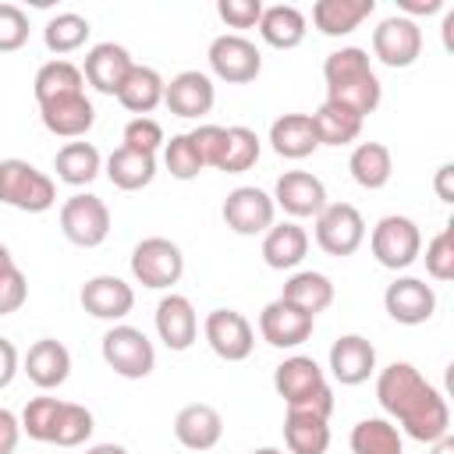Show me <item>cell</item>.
Listing matches in <instances>:
<instances>
[{"label": "cell", "mask_w": 454, "mask_h": 454, "mask_svg": "<svg viewBox=\"0 0 454 454\" xmlns=\"http://www.w3.org/2000/svg\"><path fill=\"white\" fill-rule=\"evenodd\" d=\"M28 43V14L18 4H0V53H14Z\"/></svg>", "instance_id": "obj_45"}, {"label": "cell", "mask_w": 454, "mask_h": 454, "mask_svg": "<svg viewBox=\"0 0 454 454\" xmlns=\"http://www.w3.org/2000/svg\"><path fill=\"white\" fill-rule=\"evenodd\" d=\"M82 309L92 316V319H106V323H121L131 309H135V291L128 280L114 277V273H99V277H89L82 284Z\"/></svg>", "instance_id": "obj_15"}, {"label": "cell", "mask_w": 454, "mask_h": 454, "mask_svg": "<svg viewBox=\"0 0 454 454\" xmlns=\"http://www.w3.org/2000/svg\"><path fill=\"white\" fill-rule=\"evenodd\" d=\"M309 117H312V128H316L319 145H351V142L362 135V121H358L355 114H348V110L326 103V99H323V103L316 106V114H309Z\"/></svg>", "instance_id": "obj_37"}, {"label": "cell", "mask_w": 454, "mask_h": 454, "mask_svg": "<svg viewBox=\"0 0 454 454\" xmlns=\"http://www.w3.org/2000/svg\"><path fill=\"white\" fill-rule=\"evenodd\" d=\"M376 401L394 422H401L397 429L419 443H436L450 433V408L443 394L411 362H390L380 369Z\"/></svg>", "instance_id": "obj_1"}, {"label": "cell", "mask_w": 454, "mask_h": 454, "mask_svg": "<svg viewBox=\"0 0 454 454\" xmlns=\"http://www.w3.org/2000/svg\"><path fill=\"white\" fill-rule=\"evenodd\" d=\"M372 53L387 67H411L422 53V28L404 14H390L372 28Z\"/></svg>", "instance_id": "obj_11"}, {"label": "cell", "mask_w": 454, "mask_h": 454, "mask_svg": "<svg viewBox=\"0 0 454 454\" xmlns=\"http://www.w3.org/2000/svg\"><path fill=\"white\" fill-rule=\"evenodd\" d=\"M305 252H309V234L294 220L273 223L262 234V262L270 270H294L305 259Z\"/></svg>", "instance_id": "obj_28"}, {"label": "cell", "mask_w": 454, "mask_h": 454, "mask_svg": "<svg viewBox=\"0 0 454 454\" xmlns=\"http://www.w3.org/2000/svg\"><path fill=\"white\" fill-rule=\"evenodd\" d=\"M25 298H28V280H25V273H21L18 262H14L11 270L0 273V316L18 312V309L25 305Z\"/></svg>", "instance_id": "obj_46"}, {"label": "cell", "mask_w": 454, "mask_h": 454, "mask_svg": "<svg viewBox=\"0 0 454 454\" xmlns=\"http://www.w3.org/2000/svg\"><path fill=\"white\" fill-rule=\"evenodd\" d=\"M202 333L213 355L223 362H245L255 348V330L238 309H213L202 323Z\"/></svg>", "instance_id": "obj_13"}, {"label": "cell", "mask_w": 454, "mask_h": 454, "mask_svg": "<svg viewBox=\"0 0 454 454\" xmlns=\"http://www.w3.org/2000/svg\"><path fill=\"white\" fill-rule=\"evenodd\" d=\"M372 11H376V0H316L312 25L323 35L337 39V35H351Z\"/></svg>", "instance_id": "obj_26"}, {"label": "cell", "mask_w": 454, "mask_h": 454, "mask_svg": "<svg viewBox=\"0 0 454 454\" xmlns=\"http://www.w3.org/2000/svg\"><path fill=\"white\" fill-rule=\"evenodd\" d=\"M426 273L433 280H450L454 277V223H447L440 234L429 238V245H426Z\"/></svg>", "instance_id": "obj_43"}, {"label": "cell", "mask_w": 454, "mask_h": 454, "mask_svg": "<svg viewBox=\"0 0 454 454\" xmlns=\"http://www.w3.org/2000/svg\"><path fill=\"white\" fill-rule=\"evenodd\" d=\"M397 7L404 11V18H419V14H436L443 7V0H397Z\"/></svg>", "instance_id": "obj_52"}, {"label": "cell", "mask_w": 454, "mask_h": 454, "mask_svg": "<svg viewBox=\"0 0 454 454\" xmlns=\"http://www.w3.org/2000/svg\"><path fill=\"white\" fill-rule=\"evenodd\" d=\"M99 351H103V362L117 376H124V380H145L156 369V348H153V340L138 326H128V323H114L103 333Z\"/></svg>", "instance_id": "obj_5"}, {"label": "cell", "mask_w": 454, "mask_h": 454, "mask_svg": "<svg viewBox=\"0 0 454 454\" xmlns=\"http://www.w3.org/2000/svg\"><path fill=\"white\" fill-rule=\"evenodd\" d=\"M25 372L39 390H53L71 376V351L57 337H39L25 355Z\"/></svg>", "instance_id": "obj_24"}, {"label": "cell", "mask_w": 454, "mask_h": 454, "mask_svg": "<svg viewBox=\"0 0 454 454\" xmlns=\"http://www.w3.org/2000/svg\"><path fill=\"white\" fill-rule=\"evenodd\" d=\"M429 447H433L429 454H454V436L447 433V436H440V440H436V443H429Z\"/></svg>", "instance_id": "obj_53"}, {"label": "cell", "mask_w": 454, "mask_h": 454, "mask_svg": "<svg viewBox=\"0 0 454 454\" xmlns=\"http://www.w3.org/2000/svg\"><path fill=\"white\" fill-rule=\"evenodd\" d=\"M273 206H280L287 216H316L326 206V184L309 170H284L273 184Z\"/></svg>", "instance_id": "obj_16"}, {"label": "cell", "mask_w": 454, "mask_h": 454, "mask_svg": "<svg viewBox=\"0 0 454 454\" xmlns=\"http://www.w3.org/2000/svg\"><path fill=\"white\" fill-rule=\"evenodd\" d=\"M18 440H21V419L14 411L0 408V454H14Z\"/></svg>", "instance_id": "obj_49"}, {"label": "cell", "mask_w": 454, "mask_h": 454, "mask_svg": "<svg viewBox=\"0 0 454 454\" xmlns=\"http://www.w3.org/2000/svg\"><path fill=\"white\" fill-rule=\"evenodd\" d=\"M32 92H35V103H50V99H60V96H78L85 92V74L78 64L64 60V57H53L46 60L35 78H32Z\"/></svg>", "instance_id": "obj_32"}, {"label": "cell", "mask_w": 454, "mask_h": 454, "mask_svg": "<svg viewBox=\"0 0 454 454\" xmlns=\"http://www.w3.org/2000/svg\"><path fill=\"white\" fill-rule=\"evenodd\" d=\"M163 167L177 181H192V177H199L206 170V163H202L195 142L188 138V131L184 135H170V142H163Z\"/></svg>", "instance_id": "obj_41"}, {"label": "cell", "mask_w": 454, "mask_h": 454, "mask_svg": "<svg viewBox=\"0 0 454 454\" xmlns=\"http://www.w3.org/2000/svg\"><path fill=\"white\" fill-rule=\"evenodd\" d=\"M369 248H372V255H376L380 266H387V270H408L419 259V252H422V231H419V223L411 216L390 213V216H383L372 227Z\"/></svg>", "instance_id": "obj_6"}, {"label": "cell", "mask_w": 454, "mask_h": 454, "mask_svg": "<svg viewBox=\"0 0 454 454\" xmlns=\"http://www.w3.org/2000/svg\"><path fill=\"white\" fill-rule=\"evenodd\" d=\"M60 404L64 401H57V397H32L25 404V411H21V433H28V440L50 443L57 415H60Z\"/></svg>", "instance_id": "obj_42"}, {"label": "cell", "mask_w": 454, "mask_h": 454, "mask_svg": "<svg viewBox=\"0 0 454 454\" xmlns=\"http://www.w3.org/2000/svg\"><path fill=\"white\" fill-rule=\"evenodd\" d=\"M188 138L195 142V149H199L202 163H206V167H216V160H220V153H223L227 128H220V124H199V128H192V131H188Z\"/></svg>", "instance_id": "obj_48"}, {"label": "cell", "mask_w": 454, "mask_h": 454, "mask_svg": "<svg viewBox=\"0 0 454 454\" xmlns=\"http://www.w3.org/2000/svg\"><path fill=\"white\" fill-rule=\"evenodd\" d=\"M14 376H18V348L7 337H0V390L11 387Z\"/></svg>", "instance_id": "obj_50"}, {"label": "cell", "mask_w": 454, "mask_h": 454, "mask_svg": "<svg viewBox=\"0 0 454 454\" xmlns=\"http://www.w3.org/2000/svg\"><path fill=\"white\" fill-rule=\"evenodd\" d=\"M348 443H351V454H404L401 429L383 415L355 422Z\"/></svg>", "instance_id": "obj_36"}, {"label": "cell", "mask_w": 454, "mask_h": 454, "mask_svg": "<svg viewBox=\"0 0 454 454\" xmlns=\"http://www.w3.org/2000/svg\"><path fill=\"white\" fill-rule=\"evenodd\" d=\"M85 454H128V447H121V443H96Z\"/></svg>", "instance_id": "obj_54"}, {"label": "cell", "mask_w": 454, "mask_h": 454, "mask_svg": "<svg viewBox=\"0 0 454 454\" xmlns=\"http://www.w3.org/2000/svg\"><path fill=\"white\" fill-rule=\"evenodd\" d=\"M365 241V220L351 202H326L316 213V245L326 255H355Z\"/></svg>", "instance_id": "obj_9"}, {"label": "cell", "mask_w": 454, "mask_h": 454, "mask_svg": "<svg viewBox=\"0 0 454 454\" xmlns=\"http://www.w3.org/2000/svg\"><path fill=\"white\" fill-rule=\"evenodd\" d=\"M280 298H284L287 305H294V309H301V312H309V316L316 319L323 309L333 305V284H330V277L319 273V270H298V273L287 277Z\"/></svg>", "instance_id": "obj_30"}, {"label": "cell", "mask_w": 454, "mask_h": 454, "mask_svg": "<svg viewBox=\"0 0 454 454\" xmlns=\"http://www.w3.org/2000/svg\"><path fill=\"white\" fill-rule=\"evenodd\" d=\"M216 14L231 25V28H255L262 18V4L259 0H220Z\"/></svg>", "instance_id": "obj_47"}, {"label": "cell", "mask_w": 454, "mask_h": 454, "mask_svg": "<svg viewBox=\"0 0 454 454\" xmlns=\"http://www.w3.org/2000/svg\"><path fill=\"white\" fill-rule=\"evenodd\" d=\"M163 103H167V110L174 117H188L192 121V117H202V114L213 110L216 85H213V78L206 71H181V74H174L167 82Z\"/></svg>", "instance_id": "obj_18"}, {"label": "cell", "mask_w": 454, "mask_h": 454, "mask_svg": "<svg viewBox=\"0 0 454 454\" xmlns=\"http://www.w3.org/2000/svg\"><path fill=\"white\" fill-rule=\"evenodd\" d=\"M135 67L131 53L121 46V43H96L89 53H85V64H82V74L85 82L103 92V96H117V89L124 85L128 71Z\"/></svg>", "instance_id": "obj_20"}, {"label": "cell", "mask_w": 454, "mask_h": 454, "mask_svg": "<svg viewBox=\"0 0 454 454\" xmlns=\"http://www.w3.org/2000/svg\"><path fill=\"white\" fill-rule=\"evenodd\" d=\"M60 231L78 248L103 245L106 234H110V209H106V202L99 195H92V192H74L60 206Z\"/></svg>", "instance_id": "obj_8"}, {"label": "cell", "mask_w": 454, "mask_h": 454, "mask_svg": "<svg viewBox=\"0 0 454 454\" xmlns=\"http://www.w3.org/2000/svg\"><path fill=\"white\" fill-rule=\"evenodd\" d=\"M53 170H57V177L64 184L82 188V184H92L96 181V174L103 170V156H99V149L92 142H67V145L57 149Z\"/></svg>", "instance_id": "obj_34"}, {"label": "cell", "mask_w": 454, "mask_h": 454, "mask_svg": "<svg viewBox=\"0 0 454 454\" xmlns=\"http://www.w3.org/2000/svg\"><path fill=\"white\" fill-rule=\"evenodd\" d=\"M209 67L220 82H231V85H245V82H255L259 71H262V53L252 39L238 35V32H223L209 43Z\"/></svg>", "instance_id": "obj_10"}, {"label": "cell", "mask_w": 454, "mask_h": 454, "mask_svg": "<svg viewBox=\"0 0 454 454\" xmlns=\"http://www.w3.org/2000/svg\"><path fill=\"white\" fill-rule=\"evenodd\" d=\"M174 436L188 450H213L220 443V436H223V415L206 401L184 404L174 415Z\"/></svg>", "instance_id": "obj_23"}, {"label": "cell", "mask_w": 454, "mask_h": 454, "mask_svg": "<svg viewBox=\"0 0 454 454\" xmlns=\"http://www.w3.org/2000/svg\"><path fill=\"white\" fill-rule=\"evenodd\" d=\"M181 273H184V255L170 238H142L131 248V277L142 287H153V291L174 287Z\"/></svg>", "instance_id": "obj_7"}, {"label": "cell", "mask_w": 454, "mask_h": 454, "mask_svg": "<svg viewBox=\"0 0 454 454\" xmlns=\"http://www.w3.org/2000/svg\"><path fill=\"white\" fill-rule=\"evenodd\" d=\"M252 454H284V450H277V447H259V450H252Z\"/></svg>", "instance_id": "obj_56"}, {"label": "cell", "mask_w": 454, "mask_h": 454, "mask_svg": "<svg viewBox=\"0 0 454 454\" xmlns=\"http://www.w3.org/2000/svg\"><path fill=\"white\" fill-rule=\"evenodd\" d=\"M383 309L401 326H419L436 312V291L419 277H397L383 291Z\"/></svg>", "instance_id": "obj_14"}, {"label": "cell", "mask_w": 454, "mask_h": 454, "mask_svg": "<svg viewBox=\"0 0 454 454\" xmlns=\"http://www.w3.org/2000/svg\"><path fill=\"white\" fill-rule=\"evenodd\" d=\"M156 333L170 351H188L199 337V316L195 305L184 294H163L156 305Z\"/></svg>", "instance_id": "obj_22"}, {"label": "cell", "mask_w": 454, "mask_h": 454, "mask_svg": "<svg viewBox=\"0 0 454 454\" xmlns=\"http://www.w3.org/2000/svg\"><path fill=\"white\" fill-rule=\"evenodd\" d=\"M348 170H351L355 184L376 192V188H383V184L390 181V174H394V156H390V149H387L383 142H358V145L351 149Z\"/></svg>", "instance_id": "obj_35"}, {"label": "cell", "mask_w": 454, "mask_h": 454, "mask_svg": "<svg viewBox=\"0 0 454 454\" xmlns=\"http://www.w3.org/2000/svg\"><path fill=\"white\" fill-rule=\"evenodd\" d=\"M89 32H92L89 18H82V14H74V11H60V14H53V18L46 21V28H43V43H46L50 53L64 57V53L82 50L85 39H89Z\"/></svg>", "instance_id": "obj_38"}, {"label": "cell", "mask_w": 454, "mask_h": 454, "mask_svg": "<svg viewBox=\"0 0 454 454\" xmlns=\"http://www.w3.org/2000/svg\"><path fill=\"white\" fill-rule=\"evenodd\" d=\"M255 28H259L266 46L294 50V46H301V39L309 32V21L294 4H273V7H262V18H259Z\"/></svg>", "instance_id": "obj_27"}, {"label": "cell", "mask_w": 454, "mask_h": 454, "mask_svg": "<svg viewBox=\"0 0 454 454\" xmlns=\"http://www.w3.org/2000/svg\"><path fill=\"white\" fill-rule=\"evenodd\" d=\"M0 202L21 213H46L57 202V184L28 160L11 156L0 160Z\"/></svg>", "instance_id": "obj_4"}, {"label": "cell", "mask_w": 454, "mask_h": 454, "mask_svg": "<svg viewBox=\"0 0 454 454\" xmlns=\"http://www.w3.org/2000/svg\"><path fill=\"white\" fill-rule=\"evenodd\" d=\"M323 78H326V103L355 114L358 121H365L383 99V85L362 46H340L326 53Z\"/></svg>", "instance_id": "obj_2"}, {"label": "cell", "mask_w": 454, "mask_h": 454, "mask_svg": "<svg viewBox=\"0 0 454 454\" xmlns=\"http://www.w3.org/2000/svg\"><path fill=\"white\" fill-rule=\"evenodd\" d=\"M259 153H262L259 135H255L252 128H245V124H234V128H227V138H223V153H220V160H216V170H223V174H241V170L255 167Z\"/></svg>", "instance_id": "obj_39"}, {"label": "cell", "mask_w": 454, "mask_h": 454, "mask_svg": "<svg viewBox=\"0 0 454 454\" xmlns=\"http://www.w3.org/2000/svg\"><path fill=\"white\" fill-rule=\"evenodd\" d=\"M312 326H316V319L309 312L287 305L284 298H273L259 312V333L273 348H298V344H305L312 337Z\"/></svg>", "instance_id": "obj_17"}, {"label": "cell", "mask_w": 454, "mask_h": 454, "mask_svg": "<svg viewBox=\"0 0 454 454\" xmlns=\"http://www.w3.org/2000/svg\"><path fill=\"white\" fill-rule=\"evenodd\" d=\"M106 177L114 188L121 192H138L145 184H153L156 177V156L149 153H135L128 145H117L110 156H106Z\"/></svg>", "instance_id": "obj_33"}, {"label": "cell", "mask_w": 454, "mask_h": 454, "mask_svg": "<svg viewBox=\"0 0 454 454\" xmlns=\"http://www.w3.org/2000/svg\"><path fill=\"white\" fill-rule=\"evenodd\" d=\"M284 443L291 454H326L330 447V419L316 411H294L284 415Z\"/></svg>", "instance_id": "obj_31"}, {"label": "cell", "mask_w": 454, "mask_h": 454, "mask_svg": "<svg viewBox=\"0 0 454 454\" xmlns=\"http://www.w3.org/2000/svg\"><path fill=\"white\" fill-rule=\"evenodd\" d=\"M39 121H43V128H46L50 135L78 142V138L96 124V106H92V99H89L85 92H78V96H60V99H50V103L39 106Z\"/></svg>", "instance_id": "obj_21"}, {"label": "cell", "mask_w": 454, "mask_h": 454, "mask_svg": "<svg viewBox=\"0 0 454 454\" xmlns=\"http://www.w3.org/2000/svg\"><path fill=\"white\" fill-rule=\"evenodd\" d=\"M163 142H167V138H163V128H160V121H153V117H131V121L124 124V142H121V145H128V149H135V153L156 156V149H160Z\"/></svg>", "instance_id": "obj_44"}, {"label": "cell", "mask_w": 454, "mask_h": 454, "mask_svg": "<svg viewBox=\"0 0 454 454\" xmlns=\"http://www.w3.org/2000/svg\"><path fill=\"white\" fill-rule=\"evenodd\" d=\"M330 372L340 387H358L376 372V348L362 333H344L330 344Z\"/></svg>", "instance_id": "obj_19"}, {"label": "cell", "mask_w": 454, "mask_h": 454, "mask_svg": "<svg viewBox=\"0 0 454 454\" xmlns=\"http://www.w3.org/2000/svg\"><path fill=\"white\" fill-rule=\"evenodd\" d=\"M270 145L284 160H305V156H312L319 149L312 117L309 114H280L270 124Z\"/></svg>", "instance_id": "obj_25"}, {"label": "cell", "mask_w": 454, "mask_h": 454, "mask_svg": "<svg viewBox=\"0 0 454 454\" xmlns=\"http://www.w3.org/2000/svg\"><path fill=\"white\" fill-rule=\"evenodd\" d=\"M223 223L234 231V234H266L273 227V216H277V206H273V195L255 188V184H241L234 192H227L223 199Z\"/></svg>", "instance_id": "obj_12"}, {"label": "cell", "mask_w": 454, "mask_h": 454, "mask_svg": "<svg viewBox=\"0 0 454 454\" xmlns=\"http://www.w3.org/2000/svg\"><path fill=\"white\" fill-rule=\"evenodd\" d=\"M163 89H167V82L160 78L156 67L135 64V67L128 71L124 85L117 89V103H121L124 110H131L135 117H145V114H153V110L163 103Z\"/></svg>", "instance_id": "obj_29"}, {"label": "cell", "mask_w": 454, "mask_h": 454, "mask_svg": "<svg viewBox=\"0 0 454 454\" xmlns=\"http://www.w3.org/2000/svg\"><path fill=\"white\" fill-rule=\"evenodd\" d=\"M273 387L284 397V404L294 411H316L323 419H330V411H333V390H330L323 369L316 365V358H309V355L284 358L273 369Z\"/></svg>", "instance_id": "obj_3"}, {"label": "cell", "mask_w": 454, "mask_h": 454, "mask_svg": "<svg viewBox=\"0 0 454 454\" xmlns=\"http://www.w3.org/2000/svg\"><path fill=\"white\" fill-rule=\"evenodd\" d=\"M11 266H14V255H11V248L0 241V273H4V270H11Z\"/></svg>", "instance_id": "obj_55"}, {"label": "cell", "mask_w": 454, "mask_h": 454, "mask_svg": "<svg viewBox=\"0 0 454 454\" xmlns=\"http://www.w3.org/2000/svg\"><path fill=\"white\" fill-rule=\"evenodd\" d=\"M96 429V419L85 404H74V401H64L60 404V415H57V426H53V436L50 443L57 447H82Z\"/></svg>", "instance_id": "obj_40"}, {"label": "cell", "mask_w": 454, "mask_h": 454, "mask_svg": "<svg viewBox=\"0 0 454 454\" xmlns=\"http://www.w3.org/2000/svg\"><path fill=\"white\" fill-rule=\"evenodd\" d=\"M454 163H443L440 170H436V177H433V188H436V195H440V202H454Z\"/></svg>", "instance_id": "obj_51"}]
</instances>
